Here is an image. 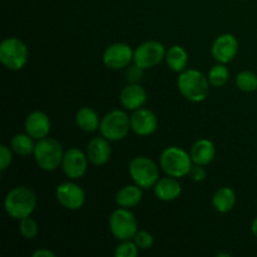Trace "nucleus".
<instances>
[{
    "instance_id": "1",
    "label": "nucleus",
    "mask_w": 257,
    "mask_h": 257,
    "mask_svg": "<svg viewBox=\"0 0 257 257\" xmlns=\"http://www.w3.org/2000/svg\"><path fill=\"white\" fill-rule=\"evenodd\" d=\"M37 207V196L34 191L25 186H17L5 195L4 210L13 220L29 217Z\"/></svg>"
},
{
    "instance_id": "2",
    "label": "nucleus",
    "mask_w": 257,
    "mask_h": 257,
    "mask_svg": "<svg viewBox=\"0 0 257 257\" xmlns=\"http://www.w3.org/2000/svg\"><path fill=\"white\" fill-rule=\"evenodd\" d=\"M177 87L185 99L192 103H201L208 97L211 84L207 75L197 69H186L180 73Z\"/></svg>"
},
{
    "instance_id": "3",
    "label": "nucleus",
    "mask_w": 257,
    "mask_h": 257,
    "mask_svg": "<svg viewBox=\"0 0 257 257\" xmlns=\"http://www.w3.org/2000/svg\"><path fill=\"white\" fill-rule=\"evenodd\" d=\"M33 155L40 170L45 172H53L62 166L64 151L59 141L55 138L45 137L35 143Z\"/></svg>"
},
{
    "instance_id": "4",
    "label": "nucleus",
    "mask_w": 257,
    "mask_h": 257,
    "mask_svg": "<svg viewBox=\"0 0 257 257\" xmlns=\"http://www.w3.org/2000/svg\"><path fill=\"white\" fill-rule=\"evenodd\" d=\"M192 158L188 152L177 146L165 148L160 156V167L166 176L181 178L188 176L192 168Z\"/></svg>"
},
{
    "instance_id": "5",
    "label": "nucleus",
    "mask_w": 257,
    "mask_h": 257,
    "mask_svg": "<svg viewBox=\"0 0 257 257\" xmlns=\"http://www.w3.org/2000/svg\"><path fill=\"white\" fill-rule=\"evenodd\" d=\"M29 49L23 40L17 37L7 38L0 44V63L7 69L18 72L27 65Z\"/></svg>"
},
{
    "instance_id": "6",
    "label": "nucleus",
    "mask_w": 257,
    "mask_h": 257,
    "mask_svg": "<svg viewBox=\"0 0 257 257\" xmlns=\"http://www.w3.org/2000/svg\"><path fill=\"white\" fill-rule=\"evenodd\" d=\"M131 130V117L120 109L110 110L100 120V136L110 142L124 140Z\"/></svg>"
},
{
    "instance_id": "7",
    "label": "nucleus",
    "mask_w": 257,
    "mask_h": 257,
    "mask_svg": "<svg viewBox=\"0 0 257 257\" xmlns=\"http://www.w3.org/2000/svg\"><path fill=\"white\" fill-rule=\"evenodd\" d=\"M128 172L133 182L143 190L153 187L160 180V167L146 156L132 158L128 166Z\"/></svg>"
},
{
    "instance_id": "8",
    "label": "nucleus",
    "mask_w": 257,
    "mask_h": 257,
    "mask_svg": "<svg viewBox=\"0 0 257 257\" xmlns=\"http://www.w3.org/2000/svg\"><path fill=\"white\" fill-rule=\"evenodd\" d=\"M109 231L118 241L133 240L138 231V221L131 208L119 207L113 211L108 220Z\"/></svg>"
},
{
    "instance_id": "9",
    "label": "nucleus",
    "mask_w": 257,
    "mask_h": 257,
    "mask_svg": "<svg viewBox=\"0 0 257 257\" xmlns=\"http://www.w3.org/2000/svg\"><path fill=\"white\" fill-rule=\"evenodd\" d=\"M166 48L157 40H147L135 49L133 63L145 70L157 67L166 58Z\"/></svg>"
},
{
    "instance_id": "10",
    "label": "nucleus",
    "mask_w": 257,
    "mask_h": 257,
    "mask_svg": "<svg viewBox=\"0 0 257 257\" xmlns=\"http://www.w3.org/2000/svg\"><path fill=\"white\" fill-rule=\"evenodd\" d=\"M55 198L62 207L69 211H77L85 202V192L79 185L72 182H63L55 190Z\"/></svg>"
},
{
    "instance_id": "11",
    "label": "nucleus",
    "mask_w": 257,
    "mask_h": 257,
    "mask_svg": "<svg viewBox=\"0 0 257 257\" xmlns=\"http://www.w3.org/2000/svg\"><path fill=\"white\" fill-rule=\"evenodd\" d=\"M133 54L135 50H132L127 43H113L105 48L102 59L107 68L119 70L131 65L133 62Z\"/></svg>"
},
{
    "instance_id": "12",
    "label": "nucleus",
    "mask_w": 257,
    "mask_h": 257,
    "mask_svg": "<svg viewBox=\"0 0 257 257\" xmlns=\"http://www.w3.org/2000/svg\"><path fill=\"white\" fill-rule=\"evenodd\" d=\"M88 156L79 148L65 151L62 162V170L69 180H79L85 175L88 168Z\"/></svg>"
},
{
    "instance_id": "13",
    "label": "nucleus",
    "mask_w": 257,
    "mask_h": 257,
    "mask_svg": "<svg viewBox=\"0 0 257 257\" xmlns=\"http://www.w3.org/2000/svg\"><path fill=\"white\" fill-rule=\"evenodd\" d=\"M238 52V40L230 33L218 35L211 47V54L218 63L227 64L235 59Z\"/></svg>"
},
{
    "instance_id": "14",
    "label": "nucleus",
    "mask_w": 257,
    "mask_h": 257,
    "mask_svg": "<svg viewBox=\"0 0 257 257\" xmlns=\"http://www.w3.org/2000/svg\"><path fill=\"white\" fill-rule=\"evenodd\" d=\"M158 127V118L148 108H140L133 110L131 115V128L140 137H148L153 135Z\"/></svg>"
},
{
    "instance_id": "15",
    "label": "nucleus",
    "mask_w": 257,
    "mask_h": 257,
    "mask_svg": "<svg viewBox=\"0 0 257 257\" xmlns=\"http://www.w3.org/2000/svg\"><path fill=\"white\" fill-rule=\"evenodd\" d=\"M24 127L25 132L30 137L34 138L35 141H39L49 136L52 123H50L49 117L44 112H42V110H34V112L28 114Z\"/></svg>"
},
{
    "instance_id": "16",
    "label": "nucleus",
    "mask_w": 257,
    "mask_h": 257,
    "mask_svg": "<svg viewBox=\"0 0 257 257\" xmlns=\"http://www.w3.org/2000/svg\"><path fill=\"white\" fill-rule=\"evenodd\" d=\"M119 102L127 110L142 108L147 102V92L138 83H128L119 93Z\"/></svg>"
},
{
    "instance_id": "17",
    "label": "nucleus",
    "mask_w": 257,
    "mask_h": 257,
    "mask_svg": "<svg viewBox=\"0 0 257 257\" xmlns=\"http://www.w3.org/2000/svg\"><path fill=\"white\" fill-rule=\"evenodd\" d=\"M110 141L107 138L94 137L89 141L87 146L88 160L94 166H104L112 156V148L109 145Z\"/></svg>"
},
{
    "instance_id": "18",
    "label": "nucleus",
    "mask_w": 257,
    "mask_h": 257,
    "mask_svg": "<svg viewBox=\"0 0 257 257\" xmlns=\"http://www.w3.org/2000/svg\"><path fill=\"white\" fill-rule=\"evenodd\" d=\"M153 192L158 200L163 202H171V201L177 200L182 193V186L178 182L177 178L171 177H162L156 182L153 186Z\"/></svg>"
},
{
    "instance_id": "19",
    "label": "nucleus",
    "mask_w": 257,
    "mask_h": 257,
    "mask_svg": "<svg viewBox=\"0 0 257 257\" xmlns=\"http://www.w3.org/2000/svg\"><path fill=\"white\" fill-rule=\"evenodd\" d=\"M191 158L195 165L208 166L216 157V147L212 141L202 138L193 143L190 151Z\"/></svg>"
},
{
    "instance_id": "20",
    "label": "nucleus",
    "mask_w": 257,
    "mask_h": 257,
    "mask_svg": "<svg viewBox=\"0 0 257 257\" xmlns=\"http://www.w3.org/2000/svg\"><path fill=\"white\" fill-rule=\"evenodd\" d=\"M142 198L143 188H141L140 186L135 183V185H127L120 188V190H118V192L115 193L114 200L118 207L132 208L136 207L142 201Z\"/></svg>"
},
{
    "instance_id": "21",
    "label": "nucleus",
    "mask_w": 257,
    "mask_h": 257,
    "mask_svg": "<svg viewBox=\"0 0 257 257\" xmlns=\"http://www.w3.org/2000/svg\"><path fill=\"white\" fill-rule=\"evenodd\" d=\"M236 203V192L228 186L216 190L212 196V206L218 213H228Z\"/></svg>"
},
{
    "instance_id": "22",
    "label": "nucleus",
    "mask_w": 257,
    "mask_h": 257,
    "mask_svg": "<svg viewBox=\"0 0 257 257\" xmlns=\"http://www.w3.org/2000/svg\"><path fill=\"white\" fill-rule=\"evenodd\" d=\"M166 63L167 67L175 73H182L188 64V53L181 45H173L166 52Z\"/></svg>"
},
{
    "instance_id": "23",
    "label": "nucleus",
    "mask_w": 257,
    "mask_h": 257,
    "mask_svg": "<svg viewBox=\"0 0 257 257\" xmlns=\"http://www.w3.org/2000/svg\"><path fill=\"white\" fill-rule=\"evenodd\" d=\"M75 124L84 132H95V131H99V115L92 108L83 107L75 114Z\"/></svg>"
},
{
    "instance_id": "24",
    "label": "nucleus",
    "mask_w": 257,
    "mask_h": 257,
    "mask_svg": "<svg viewBox=\"0 0 257 257\" xmlns=\"http://www.w3.org/2000/svg\"><path fill=\"white\" fill-rule=\"evenodd\" d=\"M34 138L30 137L27 132L25 133H17L10 141V148L13 152L17 153L20 157H27V156L33 155L35 148Z\"/></svg>"
},
{
    "instance_id": "25",
    "label": "nucleus",
    "mask_w": 257,
    "mask_h": 257,
    "mask_svg": "<svg viewBox=\"0 0 257 257\" xmlns=\"http://www.w3.org/2000/svg\"><path fill=\"white\" fill-rule=\"evenodd\" d=\"M207 78L211 87L221 88L228 82L230 72H228V68L226 67V64H223V63H217V64L211 67V69L208 70Z\"/></svg>"
},
{
    "instance_id": "26",
    "label": "nucleus",
    "mask_w": 257,
    "mask_h": 257,
    "mask_svg": "<svg viewBox=\"0 0 257 257\" xmlns=\"http://www.w3.org/2000/svg\"><path fill=\"white\" fill-rule=\"evenodd\" d=\"M235 83L241 92H255L257 90V74L251 70H242L236 75Z\"/></svg>"
},
{
    "instance_id": "27",
    "label": "nucleus",
    "mask_w": 257,
    "mask_h": 257,
    "mask_svg": "<svg viewBox=\"0 0 257 257\" xmlns=\"http://www.w3.org/2000/svg\"><path fill=\"white\" fill-rule=\"evenodd\" d=\"M19 232L25 240H34L39 233V226L37 221L29 216L19 221Z\"/></svg>"
},
{
    "instance_id": "28",
    "label": "nucleus",
    "mask_w": 257,
    "mask_h": 257,
    "mask_svg": "<svg viewBox=\"0 0 257 257\" xmlns=\"http://www.w3.org/2000/svg\"><path fill=\"white\" fill-rule=\"evenodd\" d=\"M138 246L136 245L133 240L120 241L119 245L115 247L114 256L115 257H136L138 255Z\"/></svg>"
},
{
    "instance_id": "29",
    "label": "nucleus",
    "mask_w": 257,
    "mask_h": 257,
    "mask_svg": "<svg viewBox=\"0 0 257 257\" xmlns=\"http://www.w3.org/2000/svg\"><path fill=\"white\" fill-rule=\"evenodd\" d=\"M133 241H135V243L138 246L140 250H148V248L152 247L153 242H155L152 233L145 230H138L135 237H133Z\"/></svg>"
},
{
    "instance_id": "30",
    "label": "nucleus",
    "mask_w": 257,
    "mask_h": 257,
    "mask_svg": "<svg viewBox=\"0 0 257 257\" xmlns=\"http://www.w3.org/2000/svg\"><path fill=\"white\" fill-rule=\"evenodd\" d=\"M145 75V69L138 67L137 64L133 63V65H128L125 70V80L128 83H140Z\"/></svg>"
},
{
    "instance_id": "31",
    "label": "nucleus",
    "mask_w": 257,
    "mask_h": 257,
    "mask_svg": "<svg viewBox=\"0 0 257 257\" xmlns=\"http://www.w3.org/2000/svg\"><path fill=\"white\" fill-rule=\"evenodd\" d=\"M13 162V150L8 146L2 145L0 146V170L2 172L8 170Z\"/></svg>"
},
{
    "instance_id": "32",
    "label": "nucleus",
    "mask_w": 257,
    "mask_h": 257,
    "mask_svg": "<svg viewBox=\"0 0 257 257\" xmlns=\"http://www.w3.org/2000/svg\"><path fill=\"white\" fill-rule=\"evenodd\" d=\"M188 176H190V178L193 181V182H202V181H205L206 177H207L205 166H200V165L192 166Z\"/></svg>"
},
{
    "instance_id": "33",
    "label": "nucleus",
    "mask_w": 257,
    "mask_h": 257,
    "mask_svg": "<svg viewBox=\"0 0 257 257\" xmlns=\"http://www.w3.org/2000/svg\"><path fill=\"white\" fill-rule=\"evenodd\" d=\"M33 257H55V253L48 248H39L33 252Z\"/></svg>"
},
{
    "instance_id": "34",
    "label": "nucleus",
    "mask_w": 257,
    "mask_h": 257,
    "mask_svg": "<svg viewBox=\"0 0 257 257\" xmlns=\"http://www.w3.org/2000/svg\"><path fill=\"white\" fill-rule=\"evenodd\" d=\"M251 232H252V235L257 238V217L252 221V223H251Z\"/></svg>"
},
{
    "instance_id": "35",
    "label": "nucleus",
    "mask_w": 257,
    "mask_h": 257,
    "mask_svg": "<svg viewBox=\"0 0 257 257\" xmlns=\"http://www.w3.org/2000/svg\"><path fill=\"white\" fill-rule=\"evenodd\" d=\"M221 256H226V257H231L230 253H217V257H221Z\"/></svg>"
},
{
    "instance_id": "36",
    "label": "nucleus",
    "mask_w": 257,
    "mask_h": 257,
    "mask_svg": "<svg viewBox=\"0 0 257 257\" xmlns=\"http://www.w3.org/2000/svg\"><path fill=\"white\" fill-rule=\"evenodd\" d=\"M240 2H241V0H240Z\"/></svg>"
}]
</instances>
